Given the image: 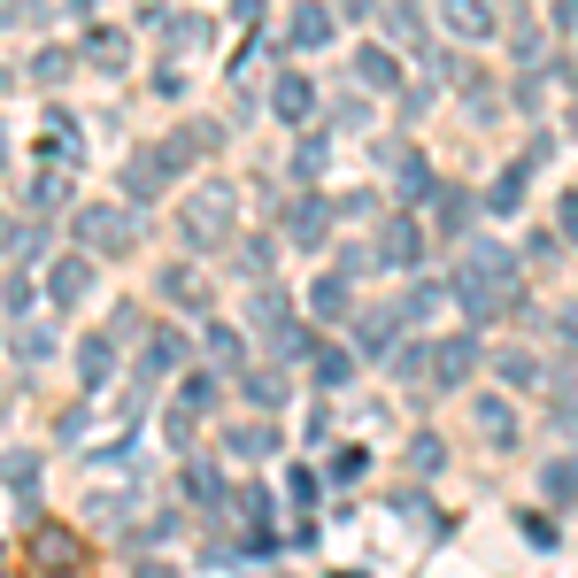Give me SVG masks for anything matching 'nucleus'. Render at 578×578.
Segmentation results:
<instances>
[{
  "label": "nucleus",
  "instance_id": "f257e3e1",
  "mask_svg": "<svg viewBox=\"0 0 578 578\" xmlns=\"http://www.w3.org/2000/svg\"><path fill=\"white\" fill-rule=\"evenodd\" d=\"M231 216H239V193L216 178V186H201L193 201H186V247H224L231 239Z\"/></svg>",
  "mask_w": 578,
  "mask_h": 578
},
{
  "label": "nucleus",
  "instance_id": "f03ea898",
  "mask_svg": "<svg viewBox=\"0 0 578 578\" xmlns=\"http://www.w3.org/2000/svg\"><path fill=\"white\" fill-rule=\"evenodd\" d=\"M77 239L101 247V255H124L131 247V216L124 209H77Z\"/></svg>",
  "mask_w": 578,
  "mask_h": 578
},
{
  "label": "nucleus",
  "instance_id": "7ed1b4c3",
  "mask_svg": "<svg viewBox=\"0 0 578 578\" xmlns=\"http://www.w3.org/2000/svg\"><path fill=\"white\" fill-rule=\"evenodd\" d=\"M440 24H448L455 47H486L493 39V9L486 0H440Z\"/></svg>",
  "mask_w": 578,
  "mask_h": 578
},
{
  "label": "nucleus",
  "instance_id": "20e7f679",
  "mask_svg": "<svg viewBox=\"0 0 578 578\" xmlns=\"http://www.w3.org/2000/svg\"><path fill=\"white\" fill-rule=\"evenodd\" d=\"M86 286H93V263H86V255H62V263L47 271V301H54V309H77V301H86Z\"/></svg>",
  "mask_w": 578,
  "mask_h": 578
},
{
  "label": "nucleus",
  "instance_id": "39448f33",
  "mask_svg": "<svg viewBox=\"0 0 578 578\" xmlns=\"http://www.w3.org/2000/svg\"><path fill=\"white\" fill-rule=\"evenodd\" d=\"M332 32H340V16L324 9V0H301L293 24H286V39H293V47H332Z\"/></svg>",
  "mask_w": 578,
  "mask_h": 578
},
{
  "label": "nucleus",
  "instance_id": "423d86ee",
  "mask_svg": "<svg viewBox=\"0 0 578 578\" xmlns=\"http://www.w3.org/2000/svg\"><path fill=\"white\" fill-rule=\"evenodd\" d=\"M86 62H93L101 77H124V70H131V39L101 24V32H86Z\"/></svg>",
  "mask_w": 578,
  "mask_h": 578
},
{
  "label": "nucleus",
  "instance_id": "0eeeda50",
  "mask_svg": "<svg viewBox=\"0 0 578 578\" xmlns=\"http://www.w3.org/2000/svg\"><path fill=\"white\" fill-rule=\"evenodd\" d=\"M171 178H178V171H171V162H162V147H154V154H139L131 171H124V193H131V201H154Z\"/></svg>",
  "mask_w": 578,
  "mask_h": 578
},
{
  "label": "nucleus",
  "instance_id": "6e6552de",
  "mask_svg": "<svg viewBox=\"0 0 578 578\" xmlns=\"http://www.w3.org/2000/svg\"><path fill=\"white\" fill-rule=\"evenodd\" d=\"M271 109H278L286 124H309V116H316V86L286 70V77H278V93H271Z\"/></svg>",
  "mask_w": 578,
  "mask_h": 578
},
{
  "label": "nucleus",
  "instance_id": "1a4fd4ad",
  "mask_svg": "<svg viewBox=\"0 0 578 578\" xmlns=\"http://www.w3.org/2000/svg\"><path fill=\"white\" fill-rule=\"evenodd\" d=\"M386 162H393V186H401V193H432V171H425V154H409V147H393Z\"/></svg>",
  "mask_w": 578,
  "mask_h": 578
},
{
  "label": "nucleus",
  "instance_id": "9d476101",
  "mask_svg": "<svg viewBox=\"0 0 578 578\" xmlns=\"http://www.w3.org/2000/svg\"><path fill=\"white\" fill-rule=\"evenodd\" d=\"M470 348H478V340H440V355H432V370H440L448 386H455V378H470V363H478Z\"/></svg>",
  "mask_w": 578,
  "mask_h": 578
},
{
  "label": "nucleus",
  "instance_id": "9b49d317",
  "mask_svg": "<svg viewBox=\"0 0 578 578\" xmlns=\"http://www.w3.org/2000/svg\"><path fill=\"white\" fill-rule=\"evenodd\" d=\"M309 309H316V316H348V278H340V271H324L316 293H309Z\"/></svg>",
  "mask_w": 578,
  "mask_h": 578
},
{
  "label": "nucleus",
  "instance_id": "f8f14e48",
  "mask_svg": "<svg viewBox=\"0 0 578 578\" xmlns=\"http://www.w3.org/2000/svg\"><path fill=\"white\" fill-rule=\"evenodd\" d=\"M109 370H116V355H109L101 340H86V348H77V378H86V386H109Z\"/></svg>",
  "mask_w": 578,
  "mask_h": 578
},
{
  "label": "nucleus",
  "instance_id": "ddd939ff",
  "mask_svg": "<svg viewBox=\"0 0 578 578\" xmlns=\"http://www.w3.org/2000/svg\"><path fill=\"white\" fill-rule=\"evenodd\" d=\"M178 363H186V340L178 332H154L147 340V370H178Z\"/></svg>",
  "mask_w": 578,
  "mask_h": 578
},
{
  "label": "nucleus",
  "instance_id": "4468645a",
  "mask_svg": "<svg viewBox=\"0 0 578 578\" xmlns=\"http://www.w3.org/2000/svg\"><path fill=\"white\" fill-rule=\"evenodd\" d=\"M355 70H363V86H393V77H401L386 47H363V54H355Z\"/></svg>",
  "mask_w": 578,
  "mask_h": 578
},
{
  "label": "nucleus",
  "instance_id": "2eb2a0df",
  "mask_svg": "<svg viewBox=\"0 0 578 578\" xmlns=\"http://www.w3.org/2000/svg\"><path fill=\"white\" fill-rule=\"evenodd\" d=\"M324 239V201H301L293 209V247H316Z\"/></svg>",
  "mask_w": 578,
  "mask_h": 578
},
{
  "label": "nucleus",
  "instance_id": "dca6fc26",
  "mask_svg": "<svg viewBox=\"0 0 578 578\" xmlns=\"http://www.w3.org/2000/svg\"><path fill=\"white\" fill-rule=\"evenodd\" d=\"M162 301H178V309H201V278H193V271H171V278H162Z\"/></svg>",
  "mask_w": 578,
  "mask_h": 578
},
{
  "label": "nucleus",
  "instance_id": "f3484780",
  "mask_svg": "<svg viewBox=\"0 0 578 578\" xmlns=\"http://www.w3.org/2000/svg\"><path fill=\"white\" fill-rule=\"evenodd\" d=\"M16 355H24V363H47V355H54V332H47V324H24V332H16Z\"/></svg>",
  "mask_w": 578,
  "mask_h": 578
},
{
  "label": "nucleus",
  "instance_id": "a211bd4d",
  "mask_svg": "<svg viewBox=\"0 0 578 578\" xmlns=\"http://www.w3.org/2000/svg\"><path fill=\"white\" fill-rule=\"evenodd\" d=\"M393 32H401V47H425V9H417V0L393 9Z\"/></svg>",
  "mask_w": 578,
  "mask_h": 578
},
{
  "label": "nucleus",
  "instance_id": "6ab92c4d",
  "mask_svg": "<svg viewBox=\"0 0 578 578\" xmlns=\"http://www.w3.org/2000/svg\"><path fill=\"white\" fill-rule=\"evenodd\" d=\"M0 478H9L16 493H32V486H39V463H32V455H0Z\"/></svg>",
  "mask_w": 578,
  "mask_h": 578
},
{
  "label": "nucleus",
  "instance_id": "aec40b11",
  "mask_svg": "<svg viewBox=\"0 0 578 578\" xmlns=\"http://www.w3.org/2000/svg\"><path fill=\"white\" fill-rule=\"evenodd\" d=\"M231 455H271V425H239L231 432Z\"/></svg>",
  "mask_w": 578,
  "mask_h": 578
},
{
  "label": "nucleus",
  "instance_id": "412c9836",
  "mask_svg": "<svg viewBox=\"0 0 578 578\" xmlns=\"http://www.w3.org/2000/svg\"><path fill=\"white\" fill-rule=\"evenodd\" d=\"M386 263H417V231H409V224L386 231Z\"/></svg>",
  "mask_w": 578,
  "mask_h": 578
},
{
  "label": "nucleus",
  "instance_id": "4be33fe9",
  "mask_svg": "<svg viewBox=\"0 0 578 578\" xmlns=\"http://www.w3.org/2000/svg\"><path fill=\"white\" fill-rule=\"evenodd\" d=\"M510 47H517V62H540V54H548V32H540V24H517Z\"/></svg>",
  "mask_w": 578,
  "mask_h": 578
},
{
  "label": "nucleus",
  "instance_id": "5701e85b",
  "mask_svg": "<svg viewBox=\"0 0 578 578\" xmlns=\"http://www.w3.org/2000/svg\"><path fill=\"white\" fill-rule=\"evenodd\" d=\"M209 355L216 363H239V332H231V324H209Z\"/></svg>",
  "mask_w": 578,
  "mask_h": 578
},
{
  "label": "nucleus",
  "instance_id": "b1692460",
  "mask_svg": "<svg viewBox=\"0 0 578 578\" xmlns=\"http://www.w3.org/2000/svg\"><path fill=\"white\" fill-rule=\"evenodd\" d=\"M478 425H486L493 440H510V401H478Z\"/></svg>",
  "mask_w": 578,
  "mask_h": 578
},
{
  "label": "nucleus",
  "instance_id": "393cba45",
  "mask_svg": "<svg viewBox=\"0 0 578 578\" xmlns=\"http://www.w3.org/2000/svg\"><path fill=\"white\" fill-rule=\"evenodd\" d=\"M517 201H525V171H510L502 186H493V209H517Z\"/></svg>",
  "mask_w": 578,
  "mask_h": 578
},
{
  "label": "nucleus",
  "instance_id": "a878e982",
  "mask_svg": "<svg viewBox=\"0 0 578 578\" xmlns=\"http://www.w3.org/2000/svg\"><path fill=\"white\" fill-rule=\"evenodd\" d=\"M548 493H555V502H570V493H578V463H555V478H548Z\"/></svg>",
  "mask_w": 578,
  "mask_h": 578
},
{
  "label": "nucleus",
  "instance_id": "bb28decb",
  "mask_svg": "<svg viewBox=\"0 0 578 578\" xmlns=\"http://www.w3.org/2000/svg\"><path fill=\"white\" fill-rule=\"evenodd\" d=\"M502 378H517V386H532V378H540V363H532V355H502Z\"/></svg>",
  "mask_w": 578,
  "mask_h": 578
},
{
  "label": "nucleus",
  "instance_id": "cd10ccee",
  "mask_svg": "<svg viewBox=\"0 0 578 578\" xmlns=\"http://www.w3.org/2000/svg\"><path fill=\"white\" fill-rule=\"evenodd\" d=\"M555 224H563V239H578V193H563V209H555Z\"/></svg>",
  "mask_w": 578,
  "mask_h": 578
},
{
  "label": "nucleus",
  "instance_id": "c85d7f7f",
  "mask_svg": "<svg viewBox=\"0 0 578 578\" xmlns=\"http://www.w3.org/2000/svg\"><path fill=\"white\" fill-rule=\"evenodd\" d=\"M0 24H16V0H0Z\"/></svg>",
  "mask_w": 578,
  "mask_h": 578
},
{
  "label": "nucleus",
  "instance_id": "c756f323",
  "mask_svg": "<svg viewBox=\"0 0 578 578\" xmlns=\"http://www.w3.org/2000/svg\"><path fill=\"white\" fill-rule=\"evenodd\" d=\"M0 154H9V124H0Z\"/></svg>",
  "mask_w": 578,
  "mask_h": 578
}]
</instances>
